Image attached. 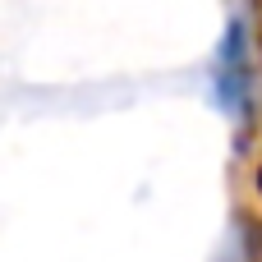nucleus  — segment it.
<instances>
[{"mask_svg":"<svg viewBox=\"0 0 262 262\" xmlns=\"http://www.w3.org/2000/svg\"><path fill=\"white\" fill-rule=\"evenodd\" d=\"M212 83H216V101L226 115L244 120L253 111V60H249V32L239 18H230L216 60H212Z\"/></svg>","mask_w":262,"mask_h":262,"instance_id":"nucleus-1","label":"nucleus"}]
</instances>
